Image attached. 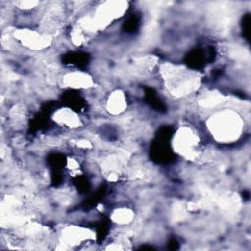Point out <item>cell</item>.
Returning a JSON list of instances; mask_svg holds the SVG:
<instances>
[{"label":"cell","instance_id":"cell-4","mask_svg":"<svg viewBox=\"0 0 251 251\" xmlns=\"http://www.w3.org/2000/svg\"><path fill=\"white\" fill-rule=\"evenodd\" d=\"M13 35L24 47L31 50H43L52 42V37L49 34L29 28L17 29L14 31Z\"/></svg>","mask_w":251,"mask_h":251},{"label":"cell","instance_id":"cell-10","mask_svg":"<svg viewBox=\"0 0 251 251\" xmlns=\"http://www.w3.org/2000/svg\"><path fill=\"white\" fill-rule=\"evenodd\" d=\"M111 219L117 225H127L134 219V213L129 208L122 207L113 211L111 214Z\"/></svg>","mask_w":251,"mask_h":251},{"label":"cell","instance_id":"cell-5","mask_svg":"<svg viewBox=\"0 0 251 251\" xmlns=\"http://www.w3.org/2000/svg\"><path fill=\"white\" fill-rule=\"evenodd\" d=\"M93 237H95V235H93L92 230L78 226H66L62 229L61 232V242L67 245H76L79 243H84Z\"/></svg>","mask_w":251,"mask_h":251},{"label":"cell","instance_id":"cell-3","mask_svg":"<svg viewBox=\"0 0 251 251\" xmlns=\"http://www.w3.org/2000/svg\"><path fill=\"white\" fill-rule=\"evenodd\" d=\"M172 147L178 155L194 159L198 155L199 137L189 126H181L173 136Z\"/></svg>","mask_w":251,"mask_h":251},{"label":"cell","instance_id":"cell-6","mask_svg":"<svg viewBox=\"0 0 251 251\" xmlns=\"http://www.w3.org/2000/svg\"><path fill=\"white\" fill-rule=\"evenodd\" d=\"M64 87L73 89H87L93 86L94 81L92 76L82 71H72L66 73L62 77Z\"/></svg>","mask_w":251,"mask_h":251},{"label":"cell","instance_id":"cell-9","mask_svg":"<svg viewBox=\"0 0 251 251\" xmlns=\"http://www.w3.org/2000/svg\"><path fill=\"white\" fill-rule=\"evenodd\" d=\"M225 100H226V97L222 93L217 91H208L199 97L198 103L202 108L206 110H210V109H216L218 106L224 103Z\"/></svg>","mask_w":251,"mask_h":251},{"label":"cell","instance_id":"cell-11","mask_svg":"<svg viewBox=\"0 0 251 251\" xmlns=\"http://www.w3.org/2000/svg\"><path fill=\"white\" fill-rule=\"evenodd\" d=\"M20 9L22 10H31V9H34L36 8L37 5H39V2L38 1H19L17 3H15Z\"/></svg>","mask_w":251,"mask_h":251},{"label":"cell","instance_id":"cell-2","mask_svg":"<svg viewBox=\"0 0 251 251\" xmlns=\"http://www.w3.org/2000/svg\"><path fill=\"white\" fill-rule=\"evenodd\" d=\"M161 74L167 88L172 95L176 97H182L194 92L200 84L198 75L181 66L164 64L161 68Z\"/></svg>","mask_w":251,"mask_h":251},{"label":"cell","instance_id":"cell-7","mask_svg":"<svg viewBox=\"0 0 251 251\" xmlns=\"http://www.w3.org/2000/svg\"><path fill=\"white\" fill-rule=\"evenodd\" d=\"M52 118L57 125L71 129L77 128L81 126V120L78 114L70 108L58 109L54 112Z\"/></svg>","mask_w":251,"mask_h":251},{"label":"cell","instance_id":"cell-1","mask_svg":"<svg viewBox=\"0 0 251 251\" xmlns=\"http://www.w3.org/2000/svg\"><path fill=\"white\" fill-rule=\"evenodd\" d=\"M207 127L216 141L230 143L241 136L244 122L236 111L223 109L214 112L210 116L207 121Z\"/></svg>","mask_w":251,"mask_h":251},{"label":"cell","instance_id":"cell-8","mask_svg":"<svg viewBox=\"0 0 251 251\" xmlns=\"http://www.w3.org/2000/svg\"><path fill=\"white\" fill-rule=\"evenodd\" d=\"M127 102L125 93L120 90H114L108 97L106 102L107 111L112 115H120L126 109Z\"/></svg>","mask_w":251,"mask_h":251}]
</instances>
